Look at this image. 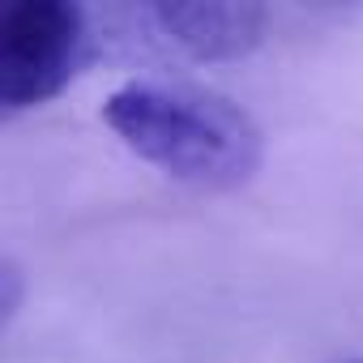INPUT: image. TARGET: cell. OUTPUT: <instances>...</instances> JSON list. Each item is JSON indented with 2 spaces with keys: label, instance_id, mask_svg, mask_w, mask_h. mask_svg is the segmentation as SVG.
Here are the masks:
<instances>
[{
  "label": "cell",
  "instance_id": "cell-1",
  "mask_svg": "<svg viewBox=\"0 0 363 363\" xmlns=\"http://www.w3.org/2000/svg\"><path fill=\"white\" fill-rule=\"evenodd\" d=\"M103 120L137 158L206 193L244 189L265 158L252 116L189 82H124L103 103Z\"/></svg>",
  "mask_w": 363,
  "mask_h": 363
},
{
  "label": "cell",
  "instance_id": "cell-2",
  "mask_svg": "<svg viewBox=\"0 0 363 363\" xmlns=\"http://www.w3.org/2000/svg\"><path fill=\"white\" fill-rule=\"evenodd\" d=\"M94 13L69 0H18L0 13V103L30 111L99 56Z\"/></svg>",
  "mask_w": 363,
  "mask_h": 363
},
{
  "label": "cell",
  "instance_id": "cell-3",
  "mask_svg": "<svg viewBox=\"0 0 363 363\" xmlns=\"http://www.w3.org/2000/svg\"><path fill=\"white\" fill-rule=\"evenodd\" d=\"M141 43H158L197 65L244 60L265 39V9L244 0H150L120 9Z\"/></svg>",
  "mask_w": 363,
  "mask_h": 363
},
{
  "label": "cell",
  "instance_id": "cell-4",
  "mask_svg": "<svg viewBox=\"0 0 363 363\" xmlns=\"http://www.w3.org/2000/svg\"><path fill=\"white\" fill-rule=\"evenodd\" d=\"M354 363H363V359H354Z\"/></svg>",
  "mask_w": 363,
  "mask_h": 363
}]
</instances>
